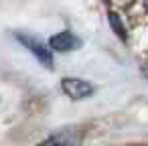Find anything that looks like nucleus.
I'll return each instance as SVG.
<instances>
[{
  "label": "nucleus",
  "mask_w": 148,
  "mask_h": 146,
  "mask_svg": "<svg viewBox=\"0 0 148 146\" xmlns=\"http://www.w3.org/2000/svg\"><path fill=\"white\" fill-rule=\"evenodd\" d=\"M79 45H81V41L71 31H61V33H57V35H53L49 39V49L59 51V53L75 51V49H79Z\"/></svg>",
  "instance_id": "20e7f679"
},
{
  "label": "nucleus",
  "mask_w": 148,
  "mask_h": 146,
  "mask_svg": "<svg viewBox=\"0 0 148 146\" xmlns=\"http://www.w3.org/2000/svg\"><path fill=\"white\" fill-rule=\"evenodd\" d=\"M14 37H16V41H18L27 51H31V53L37 57V61H39L43 67H47V69H53V67H55L53 51H51V49L41 41V39L31 37V35H27V33H16Z\"/></svg>",
  "instance_id": "f257e3e1"
},
{
  "label": "nucleus",
  "mask_w": 148,
  "mask_h": 146,
  "mask_svg": "<svg viewBox=\"0 0 148 146\" xmlns=\"http://www.w3.org/2000/svg\"><path fill=\"white\" fill-rule=\"evenodd\" d=\"M81 130L79 128H63L49 138H45L39 146H79L81 144Z\"/></svg>",
  "instance_id": "7ed1b4c3"
},
{
  "label": "nucleus",
  "mask_w": 148,
  "mask_h": 146,
  "mask_svg": "<svg viewBox=\"0 0 148 146\" xmlns=\"http://www.w3.org/2000/svg\"><path fill=\"white\" fill-rule=\"evenodd\" d=\"M110 25H112V29H114V33L122 39V41H126V29H124V25H122V21H120V16L116 14V12H110Z\"/></svg>",
  "instance_id": "39448f33"
},
{
  "label": "nucleus",
  "mask_w": 148,
  "mask_h": 146,
  "mask_svg": "<svg viewBox=\"0 0 148 146\" xmlns=\"http://www.w3.org/2000/svg\"><path fill=\"white\" fill-rule=\"evenodd\" d=\"M61 89L71 99H85V97L93 95V91H95V87L81 77H65L61 81Z\"/></svg>",
  "instance_id": "f03ea898"
}]
</instances>
